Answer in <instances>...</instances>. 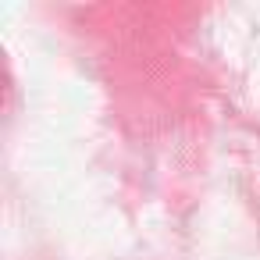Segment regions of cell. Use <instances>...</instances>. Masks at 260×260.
Wrapping results in <instances>:
<instances>
[]
</instances>
